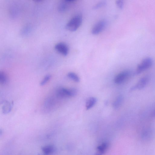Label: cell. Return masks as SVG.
Wrapping results in <instances>:
<instances>
[{"instance_id": "cell-1", "label": "cell", "mask_w": 155, "mask_h": 155, "mask_svg": "<svg viewBox=\"0 0 155 155\" xmlns=\"http://www.w3.org/2000/svg\"><path fill=\"white\" fill-rule=\"evenodd\" d=\"M82 22V18L81 16H75L66 24V28L70 31H75L80 26Z\"/></svg>"}, {"instance_id": "cell-2", "label": "cell", "mask_w": 155, "mask_h": 155, "mask_svg": "<svg viewBox=\"0 0 155 155\" xmlns=\"http://www.w3.org/2000/svg\"><path fill=\"white\" fill-rule=\"evenodd\" d=\"M77 90L74 88H60L56 91V95L59 98H70L76 96L77 93Z\"/></svg>"}, {"instance_id": "cell-3", "label": "cell", "mask_w": 155, "mask_h": 155, "mask_svg": "<svg viewBox=\"0 0 155 155\" xmlns=\"http://www.w3.org/2000/svg\"><path fill=\"white\" fill-rule=\"evenodd\" d=\"M153 63V61L151 58L147 57L144 59L137 66L136 74H139L151 67Z\"/></svg>"}, {"instance_id": "cell-4", "label": "cell", "mask_w": 155, "mask_h": 155, "mask_svg": "<svg viewBox=\"0 0 155 155\" xmlns=\"http://www.w3.org/2000/svg\"><path fill=\"white\" fill-rule=\"evenodd\" d=\"M131 73L129 71H124L118 74L115 77L114 81L117 84H121L126 81L131 76Z\"/></svg>"}, {"instance_id": "cell-5", "label": "cell", "mask_w": 155, "mask_h": 155, "mask_svg": "<svg viewBox=\"0 0 155 155\" xmlns=\"http://www.w3.org/2000/svg\"><path fill=\"white\" fill-rule=\"evenodd\" d=\"M106 25V22L104 20L99 21L94 26L92 30V33L94 35H98L104 29Z\"/></svg>"}, {"instance_id": "cell-6", "label": "cell", "mask_w": 155, "mask_h": 155, "mask_svg": "<svg viewBox=\"0 0 155 155\" xmlns=\"http://www.w3.org/2000/svg\"><path fill=\"white\" fill-rule=\"evenodd\" d=\"M149 78L147 77H144L142 78L135 85L131 88L130 91H132L143 89L146 86L149 81Z\"/></svg>"}, {"instance_id": "cell-7", "label": "cell", "mask_w": 155, "mask_h": 155, "mask_svg": "<svg viewBox=\"0 0 155 155\" xmlns=\"http://www.w3.org/2000/svg\"><path fill=\"white\" fill-rule=\"evenodd\" d=\"M56 50L64 56H67L69 53V48L67 45L63 43H59L55 46Z\"/></svg>"}, {"instance_id": "cell-8", "label": "cell", "mask_w": 155, "mask_h": 155, "mask_svg": "<svg viewBox=\"0 0 155 155\" xmlns=\"http://www.w3.org/2000/svg\"><path fill=\"white\" fill-rule=\"evenodd\" d=\"M75 1L65 0L61 1L59 4L58 9L61 12H64L67 10L69 7L74 3Z\"/></svg>"}, {"instance_id": "cell-9", "label": "cell", "mask_w": 155, "mask_h": 155, "mask_svg": "<svg viewBox=\"0 0 155 155\" xmlns=\"http://www.w3.org/2000/svg\"><path fill=\"white\" fill-rule=\"evenodd\" d=\"M41 149L45 155H51L54 153L56 150L55 147L52 145L44 146Z\"/></svg>"}, {"instance_id": "cell-10", "label": "cell", "mask_w": 155, "mask_h": 155, "mask_svg": "<svg viewBox=\"0 0 155 155\" xmlns=\"http://www.w3.org/2000/svg\"><path fill=\"white\" fill-rule=\"evenodd\" d=\"M108 147L107 143H105L99 146L97 148L95 155H102L104 154L107 150Z\"/></svg>"}, {"instance_id": "cell-11", "label": "cell", "mask_w": 155, "mask_h": 155, "mask_svg": "<svg viewBox=\"0 0 155 155\" xmlns=\"http://www.w3.org/2000/svg\"><path fill=\"white\" fill-rule=\"evenodd\" d=\"M97 101V99L94 97L88 98L86 102V108L87 110H89L94 107Z\"/></svg>"}, {"instance_id": "cell-12", "label": "cell", "mask_w": 155, "mask_h": 155, "mask_svg": "<svg viewBox=\"0 0 155 155\" xmlns=\"http://www.w3.org/2000/svg\"><path fill=\"white\" fill-rule=\"evenodd\" d=\"M123 97L122 95L117 97L113 104V107L115 109H117L120 107L123 101Z\"/></svg>"}, {"instance_id": "cell-13", "label": "cell", "mask_w": 155, "mask_h": 155, "mask_svg": "<svg viewBox=\"0 0 155 155\" xmlns=\"http://www.w3.org/2000/svg\"><path fill=\"white\" fill-rule=\"evenodd\" d=\"M68 77L75 82H78L80 79L78 75L76 73L73 72L69 73L67 75Z\"/></svg>"}, {"instance_id": "cell-14", "label": "cell", "mask_w": 155, "mask_h": 155, "mask_svg": "<svg viewBox=\"0 0 155 155\" xmlns=\"http://www.w3.org/2000/svg\"><path fill=\"white\" fill-rule=\"evenodd\" d=\"M7 75L3 72H0V83L4 84L7 82Z\"/></svg>"}, {"instance_id": "cell-15", "label": "cell", "mask_w": 155, "mask_h": 155, "mask_svg": "<svg viewBox=\"0 0 155 155\" xmlns=\"http://www.w3.org/2000/svg\"><path fill=\"white\" fill-rule=\"evenodd\" d=\"M3 107V113L6 114L9 112L11 110V105L9 103L7 102L5 105H4Z\"/></svg>"}, {"instance_id": "cell-16", "label": "cell", "mask_w": 155, "mask_h": 155, "mask_svg": "<svg viewBox=\"0 0 155 155\" xmlns=\"http://www.w3.org/2000/svg\"><path fill=\"white\" fill-rule=\"evenodd\" d=\"M51 78V75H46L41 82L40 83L41 85V86H43L45 85L50 80Z\"/></svg>"}, {"instance_id": "cell-17", "label": "cell", "mask_w": 155, "mask_h": 155, "mask_svg": "<svg viewBox=\"0 0 155 155\" xmlns=\"http://www.w3.org/2000/svg\"><path fill=\"white\" fill-rule=\"evenodd\" d=\"M106 2L105 1H101L96 4L94 7V9H98L105 6L106 5Z\"/></svg>"}, {"instance_id": "cell-18", "label": "cell", "mask_w": 155, "mask_h": 155, "mask_svg": "<svg viewBox=\"0 0 155 155\" xmlns=\"http://www.w3.org/2000/svg\"><path fill=\"white\" fill-rule=\"evenodd\" d=\"M116 4L118 7L120 9H122L124 7V2L123 1L119 0L116 1Z\"/></svg>"}, {"instance_id": "cell-19", "label": "cell", "mask_w": 155, "mask_h": 155, "mask_svg": "<svg viewBox=\"0 0 155 155\" xmlns=\"http://www.w3.org/2000/svg\"><path fill=\"white\" fill-rule=\"evenodd\" d=\"M153 115L155 117V109L154 110L153 112Z\"/></svg>"}]
</instances>
